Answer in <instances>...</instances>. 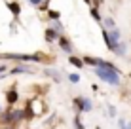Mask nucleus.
<instances>
[{"label": "nucleus", "instance_id": "nucleus-5", "mask_svg": "<svg viewBox=\"0 0 131 129\" xmlns=\"http://www.w3.org/2000/svg\"><path fill=\"white\" fill-rule=\"evenodd\" d=\"M12 74H32V68L29 66H23V65H17L12 68Z\"/></svg>", "mask_w": 131, "mask_h": 129}, {"label": "nucleus", "instance_id": "nucleus-8", "mask_svg": "<svg viewBox=\"0 0 131 129\" xmlns=\"http://www.w3.org/2000/svg\"><path fill=\"white\" fill-rule=\"evenodd\" d=\"M82 61H84V65H91V66H97L99 65V57H91V55H84L82 57Z\"/></svg>", "mask_w": 131, "mask_h": 129}, {"label": "nucleus", "instance_id": "nucleus-17", "mask_svg": "<svg viewBox=\"0 0 131 129\" xmlns=\"http://www.w3.org/2000/svg\"><path fill=\"white\" fill-rule=\"evenodd\" d=\"M108 116H112V118L116 116V110H114V106H108Z\"/></svg>", "mask_w": 131, "mask_h": 129}, {"label": "nucleus", "instance_id": "nucleus-1", "mask_svg": "<svg viewBox=\"0 0 131 129\" xmlns=\"http://www.w3.org/2000/svg\"><path fill=\"white\" fill-rule=\"evenodd\" d=\"M95 74L97 78H101L103 82H106L108 86H114L118 87L122 84V78H120V72L118 70H108V68H95Z\"/></svg>", "mask_w": 131, "mask_h": 129}, {"label": "nucleus", "instance_id": "nucleus-2", "mask_svg": "<svg viewBox=\"0 0 131 129\" xmlns=\"http://www.w3.org/2000/svg\"><path fill=\"white\" fill-rule=\"evenodd\" d=\"M74 106H76V110H78V114H80V112H89V110L93 108V103L88 99V97H76Z\"/></svg>", "mask_w": 131, "mask_h": 129}, {"label": "nucleus", "instance_id": "nucleus-24", "mask_svg": "<svg viewBox=\"0 0 131 129\" xmlns=\"http://www.w3.org/2000/svg\"><path fill=\"white\" fill-rule=\"evenodd\" d=\"M129 78H131V74H129Z\"/></svg>", "mask_w": 131, "mask_h": 129}, {"label": "nucleus", "instance_id": "nucleus-12", "mask_svg": "<svg viewBox=\"0 0 131 129\" xmlns=\"http://www.w3.org/2000/svg\"><path fill=\"white\" fill-rule=\"evenodd\" d=\"M61 17V13L59 11H55V10H48V19H51V21H57Z\"/></svg>", "mask_w": 131, "mask_h": 129}, {"label": "nucleus", "instance_id": "nucleus-15", "mask_svg": "<svg viewBox=\"0 0 131 129\" xmlns=\"http://www.w3.org/2000/svg\"><path fill=\"white\" fill-rule=\"evenodd\" d=\"M74 129H85V127H84V123H82V120H80V114L74 118Z\"/></svg>", "mask_w": 131, "mask_h": 129}, {"label": "nucleus", "instance_id": "nucleus-16", "mask_svg": "<svg viewBox=\"0 0 131 129\" xmlns=\"http://www.w3.org/2000/svg\"><path fill=\"white\" fill-rule=\"evenodd\" d=\"M69 82L70 84H78L80 82V74H76V72L74 74H69Z\"/></svg>", "mask_w": 131, "mask_h": 129}, {"label": "nucleus", "instance_id": "nucleus-11", "mask_svg": "<svg viewBox=\"0 0 131 129\" xmlns=\"http://www.w3.org/2000/svg\"><path fill=\"white\" fill-rule=\"evenodd\" d=\"M46 76H49V78H53L55 80V82H59V72H57V70H51V68H46Z\"/></svg>", "mask_w": 131, "mask_h": 129}, {"label": "nucleus", "instance_id": "nucleus-3", "mask_svg": "<svg viewBox=\"0 0 131 129\" xmlns=\"http://www.w3.org/2000/svg\"><path fill=\"white\" fill-rule=\"evenodd\" d=\"M57 40H59V46H61V50L65 51V53H69V55H72V44H70V40L67 38L65 34H61V36L57 38Z\"/></svg>", "mask_w": 131, "mask_h": 129}, {"label": "nucleus", "instance_id": "nucleus-7", "mask_svg": "<svg viewBox=\"0 0 131 129\" xmlns=\"http://www.w3.org/2000/svg\"><path fill=\"white\" fill-rule=\"evenodd\" d=\"M6 6H8V10L13 13V17H19V13H21V6H19V4H15V2H8Z\"/></svg>", "mask_w": 131, "mask_h": 129}, {"label": "nucleus", "instance_id": "nucleus-6", "mask_svg": "<svg viewBox=\"0 0 131 129\" xmlns=\"http://www.w3.org/2000/svg\"><path fill=\"white\" fill-rule=\"evenodd\" d=\"M44 36H46L48 42H55V40L59 38L61 34H59V32H55V30H53L51 27H48V29H46V34H44Z\"/></svg>", "mask_w": 131, "mask_h": 129}, {"label": "nucleus", "instance_id": "nucleus-10", "mask_svg": "<svg viewBox=\"0 0 131 129\" xmlns=\"http://www.w3.org/2000/svg\"><path fill=\"white\" fill-rule=\"evenodd\" d=\"M103 25H105V29H106V30L116 29V23H114V19H112V17H105V19H103Z\"/></svg>", "mask_w": 131, "mask_h": 129}, {"label": "nucleus", "instance_id": "nucleus-13", "mask_svg": "<svg viewBox=\"0 0 131 129\" xmlns=\"http://www.w3.org/2000/svg\"><path fill=\"white\" fill-rule=\"evenodd\" d=\"M53 30H55V32H59V34H63V25L59 23V19L57 21H53V27H51Z\"/></svg>", "mask_w": 131, "mask_h": 129}, {"label": "nucleus", "instance_id": "nucleus-14", "mask_svg": "<svg viewBox=\"0 0 131 129\" xmlns=\"http://www.w3.org/2000/svg\"><path fill=\"white\" fill-rule=\"evenodd\" d=\"M91 17H93V19H95V21H99V23H101V21H103V17L99 15V10H97V8H91Z\"/></svg>", "mask_w": 131, "mask_h": 129}, {"label": "nucleus", "instance_id": "nucleus-22", "mask_svg": "<svg viewBox=\"0 0 131 129\" xmlns=\"http://www.w3.org/2000/svg\"><path fill=\"white\" fill-rule=\"evenodd\" d=\"M2 78H4V76H2V74H0V80H2Z\"/></svg>", "mask_w": 131, "mask_h": 129}, {"label": "nucleus", "instance_id": "nucleus-9", "mask_svg": "<svg viewBox=\"0 0 131 129\" xmlns=\"http://www.w3.org/2000/svg\"><path fill=\"white\" fill-rule=\"evenodd\" d=\"M69 63H70L72 66H76V68H82V66H84L82 57H76V55H70V57H69Z\"/></svg>", "mask_w": 131, "mask_h": 129}, {"label": "nucleus", "instance_id": "nucleus-21", "mask_svg": "<svg viewBox=\"0 0 131 129\" xmlns=\"http://www.w3.org/2000/svg\"><path fill=\"white\" fill-rule=\"evenodd\" d=\"M85 2H88V4H91V0H85Z\"/></svg>", "mask_w": 131, "mask_h": 129}, {"label": "nucleus", "instance_id": "nucleus-23", "mask_svg": "<svg viewBox=\"0 0 131 129\" xmlns=\"http://www.w3.org/2000/svg\"><path fill=\"white\" fill-rule=\"evenodd\" d=\"M0 112H2V108H0Z\"/></svg>", "mask_w": 131, "mask_h": 129}, {"label": "nucleus", "instance_id": "nucleus-19", "mask_svg": "<svg viewBox=\"0 0 131 129\" xmlns=\"http://www.w3.org/2000/svg\"><path fill=\"white\" fill-rule=\"evenodd\" d=\"M4 70H8V65H4V63H2V65H0V74H2Z\"/></svg>", "mask_w": 131, "mask_h": 129}, {"label": "nucleus", "instance_id": "nucleus-4", "mask_svg": "<svg viewBox=\"0 0 131 129\" xmlns=\"http://www.w3.org/2000/svg\"><path fill=\"white\" fill-rule=\"evenodd\" d=\"M17 101H19V93H17L15 89H8L6 91V103L10 104V106H13Z\"/></svg>", "mask_w": 131, "mask_h": 129}, {"label": "nucleus", "instance_id": "nucleus-18", "mask_svg": "<svg viewBox=\"0 0 131 129\" xmlns=\"http://www.w3.org/2000/svg\"><path fill=\"white\" fill-rule=\"evenodd\" d=\"M29 2L32 4V6H38V4H40V2H44V0H29Z\"/></svg>", "mask_w": 131, "mask_h": 129}, {"label": "nucleus", "instance_id": "nucleus-20", "mask_svg": "<svg viewBox=\"0 0 131 129\" xmlns=\"http://www.w3.org/2000/svg\"><path fill=\"white\" fill-rule=\"evenodd\" d=\"M2 129H15V125H2Z\"/></svg>", "mask_w": 131, "mask_h": 129}]
</instances>
